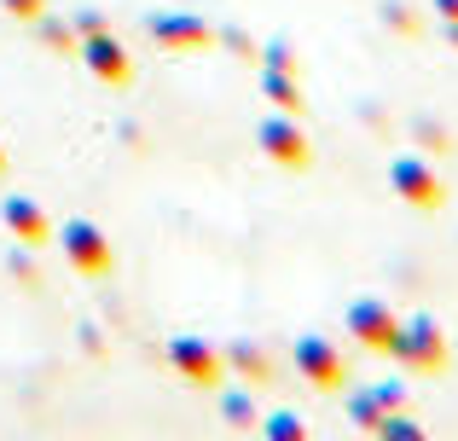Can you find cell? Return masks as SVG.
<instances>
[{"label": "cell", "mask_w": 458, "mask_h": 441, "mask_svg": "<svg viewBox=\"0 0 458 441\" xmlns=\"http://www.w3.org/2000/svg\"><path fill=\"white\" fill-rule=\"evenodd\" d=\"M261 151H267L279 169H308L313 163V146H308V134H302V123L296 116H284V111H273L267 123H261Z\"/></svg>", "instance_id": "obj_8"}, {"label": "cell", "mask_w": 458, "mask_h": 441, "mask_svg": "<svg viewBox=\"0 0 458 441\" xmlns=\"http://www.w3.org/2000/svg\"><path fill=\"white\" fill-rule=\"evenodd\" d=\"M221 360H226V372H238L244 384H273V354L261 349L256 337H233L221 349Z\"/></svg>", "instance_id": "obj_11"}, {"label": "cell", "mask_w": 458, "mask_h": 441, "mask_svg": "<svg viewBox=\"0 0 458 441\" xmlns=\"http://www.w3.org/2000/svg\"><path fill=\"white\" fill-rule=\"evenodd\" d=\"M394 326H401V314H394L383 296H354V302H348V337L366 354H389Z\"/></svg>", "instance_id": "obj_6"}, {"label": "cell", "mask_w": 458, "mask_h": 441, "mask_svg": "<svg viewBox=\"0 0 458 441\" xmlns=\"http://www.w3.org/2000/svg\"><path fill=\"white\" fill-rule=\"evenodd\" d=\"M76 58L88 64V76L105 81V88H128V81H134V58H128V47L116 41L111 30L81 35V41H76Z\"/></svg>", "instance_id": "obj_7"}, {"label": "cell", "mask_w": 458, "mask_h": 441, "mask_svg": "<svg viewBox=\"0 0 458 441\" xmlns=\"http://www.w3.org/2000/svg\"><path fill=\"white\" fill-rule=\"evenodd\" d=\"M53 238H58V250H64L70 273H81V279H105V273L116 267V250H111V238H105L93 221H64Z\"/></svg>", "instance_id": "obj_2"}, {"label": "cell", "mask_w": 458, "mask_h": 441, "mask_svg": "<svg viewBox=\"0 0 458 441\" xmlns=\"http://www.w3.org/2000/svg\"><path fill=\"white\" fill-rule=\"evenodd\" d=\"M81 349H88V354H105V337H99V326H81Z\"/></svg>", "instance_id": "obj_25"}, {"label": "cell", "mask_w": 458, "mask_h": 441, "mask_svg": "<svg viewBox=\"0 0 458 441\" xmlns=\"http://www.w3.org/2000/svg\"><path fill=\"white\" fill-rule=\"evenodd\" d=\"M389 186H394V198H401V204H412V209H441V204H447V186H441V174L429 169L418 151L389 157Z\"/></svg>", "instance_id": "obj_4"}, {"label": "cell", "mask_w": 458, "mask_h": 441, "mask_svg": "<svg viewBox=\"0 0 458 441\" xmlns=\"http://www.w3.org/2000/svg\"><path fill=\"white\" fill-rule=\"evenodd\" d=\"M389 360H401L406 372H424V377H441L447 372V331L436 326L429 314H412L394 326V343H389Z\"/></svg>", "instance_id": "obj_1"}, {"label": "cell", "mask_w": 458, "mask_h": 441, "mask_svg": "<svg viewBox=\"0 0 458 441\" xmlns=\"http://www.w3.org/2000/svg\"><path fill=\"white\" fill-rule=\"evenodd\" d=\"M412 140L424 151H436V157H447V151H458V140L447 134V123H436V116H412Z\"/></svg>", "instance_id": "obj_15"}, {"label": "cell", "mask_w": 458, "mask_h": 441, "mask_svg": "<svg viewBox=\"0 0 458 441\" xmlns=\"http://www.w3.org/2000/svg\"><path fill=\"white\" fill-rule=\"evenodd\" d=\"M0 6H6V12H12L18 23H35V18L47 12V0H0Z\"/></svg>", "instance_id": "obj_22"}, {"label": "cell", "mask_w": 458, "mask_h": 441, "mask_svg": "<svg viewBox=\"0 0 458 441\" xmlns=\"http://www.w3.org/2000/svg\"><path fill=\"white\" fill-rule=\"evenodd\" d=\"M256 430L267 436V441H302L308 424L296 419V412H273V419H256Z\"/></svg>", "instance_id": "obj_17"}, {"label": "cell", "mask_w": 458, "mask_h": 441, "mask_svg": "<svg viewBox=\"0 0 458 441\" xmlns=\"http://www.w3.org/2000/svg\"><path fill=\"white\" fill-rule=\"evenodd\" d=\"M221 419H226V430H256V401H250V389H233V384H221Z\"/></svg>", "instance_id": "obj_14"}, {"label": "cell", "mask_w": 458, "mask_h": 441, "mask_svg": "<svg viewBox=\"0 0 458 441\" xmlns=\"http://www.w3.org/2000/svg\"><path fill=\"white\" fill-rule=\"evenodd\" d=\"M6 267H12V279H18L23 291H35V284H41V267H35V250H30V244H18V250H12V256H6Z\"/></svg>", "instance_id": "obj_19"}, {"label": "cell", "mask_w": 458, "mask_h": 441, "mask_svg": "<svg viewBox=\"0 0 458 441\" xmlns=\"http://www.w3.org/2000/svg\"><path fill=\"white\" fill-rule=\"evenodd\" d=\"M429 6H436L441 18H453V23H458V0H429Z\"/></svg>", "instance_id": "obj_26"}, {"label": "cell", "mask_w": 458, "mask_h": 441, "mask_svg": "<svg viewBox=\"0 0 458 441\" xmlns=\"http://www.w3.org/2000/svg\"><path fill=\"white\" fill-rule=\"evenodd\" d=\"M256 58H261V70H291V76H296V53H291V41H267V47H256Z\"/></svg>", "instance_id": "obj_20"}, {"label": "cell", "mask_w": 458, "mask_h": 441, "mask_svg": "<svg viewBox=\"0 0 458 441\" xmlns=\"http://www.w3.org/2000/svg\"><path fill=\"white\" fill-rule=\"evenodd\" d=\"M291 366L302 372V384H313V389H348V360H343V349H336L331 337H319V331L296 337Z\"/></svg>", "instance_id": "obj_3"}, {"label": "cell", "mask_w": 458, "mask_h": 441, "mask_svg": "<svg viewBox=\"0 0 458 441\" xmlns=\"http://www.w3.org/2000/svg\"><path fill=\"white\" fill-rule=\"evenodd\" d=\"M70 23H76V35H99V30H111V23H105V12H93V6H81Z\"/></svg>", "instance_id": "obj_23"}, {"label": "cell", "mask_w": 458, "mask_h": 441, "mask_svg": "<svg viewBox=\"0 0 458 441\" xmlns=\"http://www.w3.org/2000/svg\"><path fill=\"white\" fill-rule=\"evenodd\" d=\"M261 88H267L273 111H284V116H302L308 111V99H302V88H296L291 70H261Z\"/></svg>", "instance_id": "obj_12"}, {"label": "cell", "mask_w": 458, "mask_h": 441, "mask_svg": "<svg viewBox=\"0 0 458 441\" xmlns=\"http://www.w3.org/2000/svg\"><path fill=\"white\" fill-rule=\"evenodd\" d=\"M168 366H174L186 384H198V389H221L226 384V360H221V349H215L209 337H174L168 343Z\"/></svg>", "instance_id": "obj_5"}, {"label": "cell", "mask_w": 458, "mask_h": 441, "mask_svg": "<svg viewBox=\"0 0 458 441\" xmlns=\"http://www.w3.org/2000/svg\"><path fill=\"white\" fill-rule=\"evenodd\" d=\"M441 35H447V41L458 47V23H453V18H441Z\"/></svg>", "instance_id": "obj_27"}, {"label": "cell", "mask_w": 458, "mask_h": 441, "mask_svg": "<svg viewBox=\"0 0 458 441\" xmlns=\"http://www.w3.org/2000/svg\"><path fill=\"white\" fill-rule=\"evenodd\" d=\"M383 23H389V30H401V35H418V18L401 6V0H383Z\"/></svg>", "instance_id": "obj_21"}, {"label": "cell", "mask_w": 458, "mask_h": 441, "mask_svg": "<svg viewBox=\"0 0 458 441\" xmlns=\"http://www.w3.org/2000/svg\"><path fill=\"white\" fill-rule=\"evenodd\" d=\"M0 226H6L18 244H30V250H41V244H53V216H47L35 198H23V192H6L0 198Z\"/></svg>", "instance_id": "obj_9"}, {"label": "cell", "mask_w": 458, "mask_h": 441, "mask_svg": "<svg viewBox=\"0 0 458 441\" xmlns=\"http://www.w3.org/2000/svg\"><path fill=\"white\" fill-rule=\"evenodd\" d=\"M146 30H151L157 47H168V53H203V47L215 41V30L198 18V12H157Z\"/></svg>", "instance_id": "obj_10"}, {"label": "cell", "mask_w": 458, "mask_h": 441, "mask_svg": "<svg viewBox=\"0 0 458 441\" xmlns=\"http://www.w3.org/2000/svg\"><path fill=\"white\" fill-rule=\"evenodd\" d=\"M30 30H35V41H41L47 53H76V41H81V35H76V23L53 18V12H41V18H35Z\"/></svg>", "instance_id": "obj_13"}, {"label": "cell", "mask_w": 458, "mask_h": 441, "mask_svg": "<svg viewBox=\"0 0 458 441\" xmlns=\"http://www.w3.org/2000/svg\"><path fill=\"white\" fill-rule=\"evenodd\" d=\"M221 47H226V53H238V58H256V41H250L244 30H221Z\"/></svg>", "instance_id": "obj_24"}, {"label": "cell", "mask_w": 458, "mask_h": 441, "mask_svg": "<svg viewBox=\"0 0 458 441\" xmlns=\"http://www.w3.org/2000/svg\"><path fill=\"white\" fill-rule=\"evenodd\" d=\"M377 436H389V441H418V436H424V424L406 419V412L394 407V412H383V419H377Z\"/></svg>", "instance_id": "obj_18"}, {"label": "cell", "mask_w": 458, "mask_h": 441, "mask_svg": "<svg viewBox=\"0 0 458 441\" xmlns=\"http://www.w3.org/2000/svg\"><path fill=\"white\" fill-rule=\"evenodd\" d=\"M383 395L377 389H354V395H348V419H354V430H377V419H383Z\"/></svg>", "instance_id": "obj_16"}, {"label": "cell", "mask_w": 458, "mask_h": 441, "mask_svg": "<svg viewBox=\"0 0 458 441\" xmlns=\"http://www.w3.org/2000/svg\"><path fill=\"white\" fill-rule=\"evenodd\" d=\"M0 181H6V146H0Z\"/></svg>", "instance_id": "obj_28"}]
</instances>
